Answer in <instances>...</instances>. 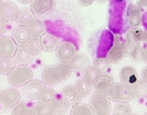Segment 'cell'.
Returning a JSON list of instances; mask_svg holds the SVG:
<instances>
[{"instance_id":"obj_1","label":"cell","mask_w":147,"mask_h":115,"mask_svg":"<svg viewBox=\"0 0 147 115\" xmlns=\"http://www.w3.org/2000/svg\"><path fill=\"white\" fill-rule=\"evenodd\" d=\"M127 0H109V29L115 34L126 33L130 28L127 18Z\"/></svg>"},{"instance_id":"obj_2","label":"cell","mask_w":147,"mask_h":115,"mask_svg":"<svg viewBox=\"0 0 147 115\" xmlns=\"http://www.w3.org/2000/svg\"><path fill=\"white\" fill-rule=\"evenodd\" d=\"M115 33H113L110 29H103L99 31L96 42L92 43L91 52L96 57H106L107 54L114 44Z\"/></svg>"},{"instance_id":"obj_3","label":"cell","mask_w":147,"mask_h":115,"mask_svg":"<svg viewBox=\"0 0 147 115\" xmlns=\"http://www.w3.org/2000/svg\"><path fill=\"white\" fill-rule=\"evenodd\" d=\"M45 26H46V30H49V33L54 34L58 39H65L73 43L74 41H78V33L72 28L63 24L62 22L58 20H51V21L45 22Z\"/></svg>"},{"instance_id":"obj_4","label":"cell","mask_w":147,"mask_h":115,"mask_svg":"<svg viewBox=\"0 0 147 115\" xmlns=\"http://www.w3.org/2000/svg\"><path fill=\"white\" fill-rule=\"evenodd\" d=\"M33 78V71L28 65H20L9 73L8 81L13 87H24Z\"/></svg>"},{"instance_id":"obj_5","label":"cell","mask_w":147,"mask_h":115,"mask_svg":"<svg viewBox=\"0 0 147 115\" xmlns=\"http://www.w3.org/2000/svg\"><path fill=\"white\" fill-rule=\"evenodd\" d=\"M22 95L17 87H10L0 91V113L11 110L18 101H21Z\"/></svg>"},{"instance_id":"obj_6","label":"cell","mask_w":147,"mask_h":115,"mask_svg":"<svg viewBox=\"0 0 147 115\" xmlns=\"http://www.w3.org/2000/svg\"><path fill=\"white\" fill-rule=\"evenodd\" d=\"M89 104L91 109L94 110V113L97 115H107L112 112L110 97L100 94L98 91H94L90 96Z\"/></svg>"},{"instance_id":"obj_7","label":"cell","mask_w":147,"mask_h":115,"mask_svg":"<svg viewBox=\"0 0 147 115\" xmlns=\"http://www.w3.org/2000/svg\"><path fill=\"white\" fill-rule=\"evenodd\" d=\"M126 56V51H125V39L121 37V34H115L114 44L110 49L106 58L112 65H117Z\"/></svg>"},{"instance_id":"obj_8","label":"cell","mask_w":147,"mask_h":115,"mask_svg":"<svg viewBox=\"0 0 147 115\" xmlns=\"http://www.w3.org/2000/svg\"><path fill=\"white\" fill-rule=\"evenodd\" d=\"M110 99L114 102H120V101L130 102L131 100L134 99L133 88L128 85H125L123 83L114 84L110 94Z\"/></svg>"},{"instance_id":"obj_9","label":"cell","mask_w":147,"mask_h":115,"mask_svg":"<svg viewBox=\"0 0 147 115\" xmlns=\"http://www.w3.org/2000/svg\"><path fill=\"white\" fill-rule=\"evenodd\" d=\"M45 88L46 86H45L43 80L32 78L24 86V94L27 98L31 99V100H40Z\"/></svg>"},{"instance_id":"obj_10","label":"cell","mask_w":147,"mask_h":115,"mask_svg":"<svg viewBox=\"0 0 147 115\" xmlns=\"http://www.w3.org/2000/svg\"><path fill=\"white\" fill-rule=\"evenodd\" d=\"M114 84L115 83L113 75L109 72H102L96 80V82L94 83V91H98L100 94L110 97Z\"/></svg>"},{"instance_id":"obj_11","label":"cell","mask_w":147,"mask_h":115,"mask_svg":"<svg viewBox=\"0 0 147 115\" xmlns=\"http://www.w3.org/2000/svg\"><path fill=\"white\" fill-rule=\"evenodd\" d=\"M76 54H78L76 45L73 42L68 41V40H63L62 42H60L56 49V56L58 60L62 62H69Z\"/></svg>"},{"instance_id":"obj_12","label":"cell","mask_w":147,"mask_h":115,"mask_svg":"<svg viewBox=\"0 0 147 115\" xmlns=\"http://www.w3.org/2000/svg\"><path fill=\"white\" fill-rule=\"evenodd\" d=\"M21 9L11 0H3L0 5V17L7 22H16L17 15Z\"/></svg>"},{"instance_id":"obj_13","label":"cell","mask_w":147,"mask_h":115,"mask_svg":"<svg viewBox=\"0 0 147 115\" xmlns=\"http://www.w3.org/2000/svg\"><path fill=\"white\" fill-rule=\"evenodd\" d=\"M142 8L138 3H129L127 9V18L130 28H138L142 25Z\"/></svg>"},{"instance_id":"obj_14","label":"cell","mask_w":147,"mask_h":115,"mask_svg":"<svg viewBox=\"0 0 147 115\" xmlns=\"http://www.w3.org/2000/svg\"><path fill=\"white\" fill-rule=\"evenodd\" d=\"M16 49L17 44L12 37L5 34L0 36V57H14Z\"/></svg>"},{"instance_id":"obj_15","label":"cell","mask_w":147,"mask_h":115,"mask_svg":"<svg viewBox=\"0 0 147 115\" xmlns=\"http://www.w3.org/2000/svg\"><path fill=\"white\" fill-rule=\"evenodd\" d=\"M56 5V0H32L30 2V9L36 16H41L52 12Z\"/></svg>"},{"instance_id":"obj_16","label":"cell","mask_w":147,"mask_h":115,"mask_svg":"<svg viewBox=\"0 0 147 115\" xmlns=\"http://www.w3.org/2000/svg\"><path fill=\"white\" fill-rule=\"evenodd\" d=\"M119 78H120V83L130 87H133L140 81L139 73L134 67L132 66L123 67L119 72Z\"/></svg>"},{"instance_id":"obj_17","label":"cell","mask_w":147,"mask_h":115,"mask_svg":"<svg viewBox=\"0 0 147 115\" xmlns=\"http://www.w3.org/2000/svg\"><path fill=\"white\" fill-rule=\"evenodd\" d=\"M14 57H15V60H16L17 64H20V65H29L33 60L34 56L31 53L28 44H22V45L17 46Z\"/></svg>"},{"instance_id":"obj_18","label":"cell","mask_w":147,"mask_h":115,"mask_svg":"<svg viewBox=\"0 0 147 115\" xmlns=\"http://www.w3.org/2000/svg\"><path fill=\"white\" fill-rule=\"evenodd\" d=\"M62 98L72 107L81 101L82 96L80 95L75 85H67L62 88Z\"/></svg>"},{"instance_id":"obj_19","label":"cell","mask_w":147,"mask_h":115,"mask_svg":"<svg viewBox=\"0 0 147 115\" xmlns=\"http://www.w3.org/2000/svg\"><path fill=\"white\" fill-rule=\"evenodd\" d=\"M70 67L73 71H85L90 66V60L85 54H76L69 62Z\"/></svg>"},{"instance_id":"obj_20","label":"cell","mask_w":147,"mask_h":115,"mask_svg":"<svg viewBox=\"0 0 147 115\" xmlns=\"http://www.w3.org/2000/svg\"><path fill=\"white\" fill-rule=\"evenodd\" d=\"M42 80L47 86H55L60 83L57 73H56V70H55V65L46 66L42 70Z\"/></svg>"},{"instance_id":"obj_21","label":"cell","mask_w":147,"mask_h":115,"mask_svg":"<svg viewBox=\"0 0 147 115\" xmlns=\"http://www.w3.org/2000/svg\"><path fill=\"white\" fill-rule=\"evenodd\" d=\"M30 32H29L27 26H21L18 25L12 31V38L14 41L16 42L17 45H22V44H27L30 39Z\"/></svg>"},{"instance_id":"obj_22","label":"cell","mask_w":147,"mask_h":115,"mask_svg":"<svg viewBox=\"0 0 147 115\" xmlns=\"http://www.w3.org/2000/svg\"><path fill=\"white\" fill-rule=\"evenodd\" d=\"M41 46H42V51H45V52H53V51H56L59 45V39L57 37H55L52 33H43L41 37Z\"/></svg>"},{"instance_id":"obj_23","label":"cell","mask_w":147,"mask_h":115,"mask_svg":"<svg viewBox=\"0 0 147 115\" xmlns=\"http://www.w3.org/2000/svg\"><path fill=\"white\" fill-rule=\"evenodd\" d=\"M27 28H28L31 37H41L42 34L45 33V31H46L45 22H43L39 17H34L28 24Z\"/></svg>"},{"instance_id":"obj_24","label":"cell","mask_w":147,"mask_h":115,"mask_svg":"<svg viewBox=\"0 0 147 115\" xmlns=\"http://www.w3.org/2000/svg\"><path fill=\"white\" fill-rule=\"evenodd\" d=\"M55 70H56V73H57L60 83L63 82V81H67L68 78H70L71 74L73 72L72 68L70 67L69 62H59V64L55 65Z\"/></svg>"},{"instance_id":"obj_25","label":"cell","mask_w":147,"mask_h":115,"mask_svg":"<svg viewBox=\"0 0 147 115\" xmlns=\"http://www.w3.org/2000/svg\"><path fill=\"white\" fill-rule=\"evenodd\" d=\"M11 112L14 115H34L33 114V104H28L24 101H18L11 109Z\"/></svg>"},{"instance_id":"obj_26","label":"cell","mask_w":147,"mask_h":115,"mask_svg":"<svg viewBox=\"0 0 147 115\" xmlns=\"http://www.w3.org/2000/svg\"><path fill=\"white\" fill-rule=\"evenodd\" d=\"M75 86L78 88L80 95L82 96V98L83 97H88L92 93V89H94V84L90 83L86 78H80L75 84Z\"/></svg>"},{"instance_id":"obj_27","label":"cell","mask_w":147,"mask_h":115,"mask_svg":"<svg viewBox=\"0 0 147 115\" xmlns=\"http://www.w3.org/2000/svg\"><path fill=\"white\" fill-rule=\"evenodd\" d=\"M34 17H36V15L33 14L31 9H21L20 12H18V15H17L16 23L18 25H21V26H28V24L32 21Z\"/></svg>"},{"instance_id":"obj_28","label":"cell","mask_w":147,"mask_h":115,"mask_svg":"<svg viewBox=\"0 0 147 115\" xmlns=\"http://www.w3.org/2000/svg\"><path fill=\"white\" fill-rule=\"evenodd\" d=\"M69 103L65 101L63 98L60 99H56V101L51 106V109H52V114L53 115H60V114H65L69 111L70 109Z\"/></svg>"},{"instance_id":"obj_29","label":"cell","mask_w":147,"mask_h":115,"mask_svg":"<svg viewBox=\"0 0 147 115\" xmlns=\"http://www.w3.org/2000/svg\"><path fill=\"white\" fill-rule=\"evenodd\" d=\"M72 115H92L94 114V110L91 109L90 104L86 103H76L72 106V110L70 112Z\"/></svg>"},{"instance_id":"obj_30","label":"cell","mask_w":147,"mask_h":115,"mask_svg":"<svg viewBox=\"0 0 147 115\" xmlns=\"http://www.w3.org/2000/svg\"><path fill=\"white\" fill-rule=\"evenodd\" d=\"M132 88H133L134 99L141 100V99H144L147 97V83L144 82L143 80H140Z\"/></svg>"},{"instance_id":"obj_31","label":"cell","mask_w":147,"mask_h":115,"mask_svg":"<svg viewBox=\"0 0 147 115\" xmlns=\"http://www.w3.org/2000/svg\"><path fill=\"white\" fill-rule=\"evenodd\" d=\"M14 62L12 58L8 57H0V74L2 75H7L14 69Z\"/></svg>"},{"instance_id":"obj_32","label":"cell","mask_w":147,"mask_h":115,"mask_svg":"<svg viewBox=\"0 0 147 115\" xmlns=\"http://www.w3.org/2000/svg\"><path fill=\"white\" fill-rule=\"evenodd\" d=\"M56 99H57V94H56L55 89L52 86H49L45 88V91L43 93V95H42L40 101L46 103L49 106H52L56 101Z\"/></svg>"},{"instance_id":"obj_33","label":"cell","mask_w":147,"mask_h":115,"mask_svg":"<svg viewBox=\"0 0 147 115\" xmlns=\"http://www.w3.org/2000/svg\"><path fill=\"white\" fill-rule=\"evenodd\" d=\"M33 114L34 115H49L52 114L51 106L46 103L39 101L37 103H33Z\"/></svg>"},{"instance_id":"obj_34","label":"cell","mask_w":147,"mask_h":115,"mask_svg":"<svg viewBox=\"0 0 147 115\" xmlns=\"http://www.w3.org/2000/svg\"><path fill=\"white\" fill-rule=\"evenodd\" d=\"M27 44H28L31 53L33 54V56H38L39 54L41 53L42 46H41V39H40V37H30Z\"/></svg>"},{"instance_id":"obj_35","label":"cell","mask_w":147,"mask_h":115,"mask_svg":"<svg viewBox=\"0 0 147 115\" xmlns=\"http://www.w3.org/2000/svg\"><path fill=\"white\" fill-rule=\"evenodd\" d=\"M112 65L106 57H96L94 60V66L102 73V72H109L110 66Z\"/></svg>"},{"instance_id":"obj_36","label":"cell","mask_w":147,"mask_h":115,"mask_svg":"<svg viewBox=\"0 0 147 115\" xmlns=\"http://www.w3.org/2000/svg\"><path fill=\"white\" fill-rule=\"evenodd\" d=\"M131 107L129 102H126V101H120V102H116L114 107V110H113V113L114 114H119V115H126V114H130L131 113Z\"/></svg>"},{"instance_id":"obj_37","label":"cell","mask_w":147,"mask_h":115,"mask_svg":"<svg viewBox=\"0 0 147 115\" xmlns=\"http://www.w3.org/2000/svg\"><path fill=\"white\" fill-rule=\"evenodd\" d=\"M100 74H101V72H100V71H99V70L97 69L94 65H92V66H89L87 69L85 70L84 78H86L90 83H92V84H94Z\"/></svg>"},{"instance_id":"obj_38","label":"cell","mask_w":147,"mask_h":115,"mask_svg":"<svg viewBox=\"0 0 147 115\" xmlns=\"http://www.w3.org/2000/svg\"><path fill=\"white\" fill-rule=\"evenodd\" d=\"M8 29V22L4 21L2 17H0V36L4 34Z\"/></svg>"},{"instance_id":"obj_39","label":"cell","mask_w":147,"mask_h":115,"mask_svg":"<svg viewBox=\"0 0 147 115\" xmlns=\"http://www.w3.org/2000/svg\"><path fill=\"white\" fill-rule=\"evenodd\" d=\"M142 26H143V28L147 31V10L144 11L143 14H142Z\"/></svg>"},{"instance_id":"obj_40","label":"cell","mask_w":147,"mask_h":115,"mask_svg":"<svg viewBox=\"0 0 147 115\" xmlns=\"http://www.w3.org/2000/svg\"><path fill=\"white\" fill-rule=\"evenodd\" d=\"M78 3L81 4V5H83V7H89V5H91V4L94 3L96 0H78Z\"/></svg>"},{"instance_id":"obj_41","label":"cell","mask_w":147,"mask_h":115,"mask_svg":"<svg viewBox=\"0 0 147 115\" xmlns=\"http://www.w3.org/2000/svg\"><path fill=\"white\" fill-rule=\"evenodd\" d=\"M141 80H143L144 82L147 83V66L142 70V72H141Z\"/></svg>"},{"instance_id":"obj_42","label":"cell","mask_w":147,"mask_h":115,"mask_svg":"<svg viewBox=\"0 0 147 115\" xmlns=\"http://www.w3.org/2000/svg\"><path fill=\"white\" fill-rule=\"evenodd\" d=\"M142 47H143V59H142V60H144L145 62H147V43L143 44Z\"/></svg>"},{"instance_id":"obj_43","label":"cell","mask_w":147,"mask_h":115,"mask_svg":"<svg viewBox=\"0 0 147 115\" xmlns=\"http://www.w3.org/2000/svg\"><path fill=\"white\" fill-rule=\"evenodd\" d=\"M138 4L142 9H147V0H138Z\"/></svg>"},{"instance_id":"obj_44","label":"cell","mask_w":147,"mask_h":115,"mask_svg":"<svg viewBox=\"0 0 147 115\" xmlns=\"http://www.w3.org/2000/svg\"><path fill=\"white\" fill-rule=\"evenodd\" d=\"M21 3H23V4H27V3H30L32 0H18Z\"/></svg>"},{"instance_id":"obj_45","label":"cell","mask_w":147,"mask_h":115,"mask_svg":"<svg viewBox=\"0 0 147 115\" xmlns=\"http://www.w3.org/2000/svg\"><path fill=\"white\" fill-rule=\"evenodd\" d=\"M97 2H99V3H101V4H103V3H106L109 0H96Z\"/></svg>"},{"instance_id":"obj_46","label":"cell","mask_w":147,"mask_h":115,"mask_svg":"<svg viewBox=\"0 0 147 115\" xmlns=\"http://www.w3.org/2000/svg\"><path fill=\"white\" fill-rule=\"evenodd\" d=\"M3 2V0H0V5H1V3Z\"/></svg>"},{"instance_id":"obj_47","label":"cell","mask_w":147,"mask_h":115,"mask_svg":"<svg viewBox=\"0 0 147 115\" xmlns=\"http://www.w3.org/2000/svg\"><path fill=\"white\" fill-rule=\"evenodd\" d=\"M145 114H147V111H146V112H145Z\"/></svg>"},{"instance_id":"obj_48","label":"cell","mask_w":147,"mask_h":115,"mask_svg":"<svg viewBox=\"0 0 147 115\" xmlns=\"http://www.w3.org/2000/svg\"><path fill=\"white\" fill-rule=\"evenodd\" d=\"M146 43H147V42H146Z\"/></svg>"}]
</instances>
